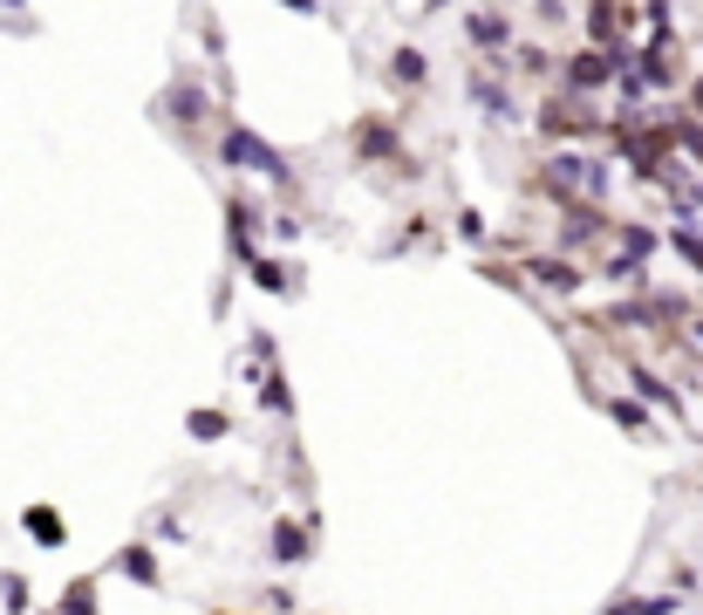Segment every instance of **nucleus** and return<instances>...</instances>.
<instances>
[{
    "label": "nucleus",
    "mask_w": 703,
    "mask_h": 615,
    "mask_svg": "<svg viewBox=\"0 0 703 615\" xmlns=\"http://www.w3.org/2000/svg\"><path fill=\"white\" fill-rule=\"evenodd\" d=\"M424 8H451V0H424Z\"/></svg>",
    "instance_id": "25"
},
{
    "label": "nucleus",
    "mask_w": 703,
    "mask_h": 615,
    "mask_svg": "<svg viewBox=\"0 0 703 615\" xmlns=\"http://www.w3.org/2000/svg\"><path fill=\"white\" fill-rule=\"evenodd\" d=\"M533 8H540V14H546V21H554V14H560V8H567V0H533Z\"/></svg>",
    "instance_id": "23"
},
{
    "label": "nucleus",
    "mask_w": 703,
    "mask_h": 615,
    "mask_svg": "<svg viewBox=\"0 0 703 615\" xmlns=\"http://www.w3.org/2000/svg\"><path fill=\"white\" fill-rule=\"evenodd\" d=\"M615 424H621V431H635V438H656V418H649L642 403H615Z\"/></svg>",
    "instance_id": "14"
},
{
    "label": "nucleus",
    "mask_w": 703,
    "mask_h": 615,
    "mask_svg": "<svg viewBox=\"0 0 703 615\" xmlns=\"http://www.w3.org/2000/svg\"><path fill=\"white\" fill-rule=\"evenodd\" d=\"M690 110L703 117V75H696V83H690Z\"/></svg>",
    "instance_id": "22"
},
{
    "label": "nucleus",
    "mask_w": 703,
    "mask_h": 615,
    "mask_svg": "<svg viewBox=\"0 0 703 615\" xmlns=\"http://www.w3.org/2000/svg\"><path fill=\"white\" fill-rule=\"evenodd\" d=\"M246 267H253V280H259L267 294H288V288H294V280H288V267H280V261H267V253H253Z\"/></svg>",
    "instance_id": "12"
},
{
    "label": "nucleus",
    "mask_w": 703,
    "mask_h": 615,
    "mask_svg": "<svg viewBox=\"0 0 703 615\" xmlns=\"http://www.w3.org/2000/svg\"><path fill=\"white\" fill-rule=\"evenodd\" d=\"M696 342H703V315H696Z\"/></svg>",
    "instance_id": "26"
},
{
    "label": "nucleus",
    "mask_w": 703,
    "mask_h": 615,
    "mask_svg": "<svg viewBox=\"0 0 703 615\" xmlns=\"http://www.w3.org/2000/svg\"><path fill=\"white\" fill-rule=\"evenodd\" d=\"M635 390H642L649 403H663V410H669V418H683V403H676V390H669V383H663V376H649V370H635Z\"/></svg>",
    "instance_id": "13"
},
{
    "label": "nucleus",
    "mask_w": 703,
    "mask_h": 615,
    "mask_svg": "<svg viewBox=\"0 0 703 615\" xmlns=\"http://www.w3.org/2000/svg\"><path fill=\"white\" fill-rule=\"evenodd\" d=\"M219 165H232V171H259V178H274V185H288V158H280L267 137H253L246 123H226V137H219Z\"/></svg>",
    "instance_id": "2"
},
{
    "label": "nucleus",
    "mask_w": 703,
    "mask_h": 615,
    "mask_svg": "<svg viewBox=\"0 0 703 615\" xmlns=\"http://www.w3.org/2000/svg\"><path fill=\"white\" fill-rule=\"evenodd\" d=\"M280 8H294V14H315V0H280Z\"/></svg>",
    "instance_id": "24"
},
{
    "label": "nucleus",
    "mask_w": 703,
    "mask_h": 615,
    "mask_svg": "<svg viewBox=\"0 0 703 615\" xmlns=\"http://www.w3.org/2000/svg\"><path fill=\"white\" fill-rule=\"evenodd\" d=\"M464 89H472V102H478V117H485V123H512V117H519V110H512V89H506L492 69H478V62H472Z\"/></svg>",
    "instance_id": "7"
},
{
    "label": "nucleus",
    "mask_w": 703,
    "mask_h": 615,
    "mask_svg": "<svg viewBox=\"0 0 703 615\" xmlns=\"http://www.w3.org/2000/svg\"><path fill=\"white\" fill-rule=\"evenodd\" d=\"M458 240H472V246H485V219H478V213H458Z\"/></svg>",
    "instance_id": "21"
},
{
    "label": "nucleus",
    "mask_w": 703,
    "mask_h": 615,
    "mask_svg": "<svg viewBox=\"0 0 703 615\" xmlns=\"http://www.w3.org/2000/svg\"><path fill=\"white\" fill-rule=\"evenodd\" d=\"M540 185L554 192L560 205H567V198H602V185H608V165L594 158V150H554V158L540 165Z\"/></svg>",
    "instance_id": "1"
},
{
    "label": "nucleus",
    "mask_w": 703,
    "mask_h": 615,
    "mask_svg": "<svg viewBox=\"0 0 703 615\" xmlns=\"http://www.w3.org/2000/svg\"><path fill=\"white\" fill-rule=\"evenodd\" d=\"M526 274L540 280V288H554V294H581V288H587V274H581L574 261H567V253H533Z\"/></svg>",
    "instance_id": "8"
},
{
    "label": "nucleus",
    "mask_w": 703,
    "mask_h": 615,
    "mask_svg": "<svg viewBox=\"0 0 703 615\" xmlns=\"http://www.w3.org/2000/svg\"><path fill=\"white\" fill-rule=\"evenodd\" d=\"M355 150H362V158H403V150H397V131H389L383 117H362V123H355Z\"/></svg>",
    "instance_id": "9"
},
{
    "label": "nucleus",
    "mask_w": 703,
    "mask_h": 615,
    "mask_svg": "<svg viewBox=\"0 0 703 615\" xmlns=\"http://www.w3.org/2000/svg\"><path fill=\"white\" fill-rule=\"evenodd\" d=\"M615 246H621V253H615V261H608L602 274L629 288V280L649 267V253H656V233H649V226H635V219H621V226H615Z\"/></svg>",
    "instance_id": "4"
},
{
    "label": "nucleus",
    "mask_w": 703,
    "mask_h": 615,
    "mask_svg": "<svg viewBox=\"0 0 703 615\" xmlns=\"http://www.w3.org/2000/svg\"><path fill=\"white\" fill-rule=\"evenodd\" d=\"M389 75H397L403 89H424L431 83V56L424 48H389Z\"/></svg>",
    "instance_id": "10"
},
{
    "label": "nucleus",
    "mask_w": 703,
    "mask_h": 615,
    "mask_svg": "<svg viewBox=\"0 0 703 615\" xmlns=\"http://www.w3.org/2000/svg\"><path fill=\"white\" fill-rule=\"evenodd\" d=\"M123 575H130V581H158V560H150L144 547H130V554H123Z\"/></svg>",
    "instance_id": "17"
},
{
    "label": "nucleus",
    "mask_w": 703,
    "mask_h": 615,
    "mask_svg": "<svg viewBox=\"0 0 703 615\" xmlns=\"http://www.w3.org/2000/svg\"><path fill=\"white\" fill-rule=\"evenodd\" d=\"M274 560H288V568H294V560H307V527L280 520V527H274Z\"/></svg>",
    "instance_id": "11"
},
{
    "label": "nucleus",
    "mask_w": 703,
    "mask_h": 615,
    "mask_svg": "<svg viewBox=\"0 0 703 615\" xmlns=\"http://www.w3.org/2000/svg\"><path fill=\"white\" fill-rule=\"evenodd\" d=\"M62 615H96V581H75L69 588V608Z\"/></svg>",
    "instance_id": "18"
},
{
    "label": "nucleus",
    "mask_w": 703,
    "mask_h": 615,
    "mask_svg": "<svg viewBox=\"0 0 703 615\" xmlns=\"http://www.w3.org/2000/svg\"><path fill=\"white\" fill-rule=\"evenodd\" d=\"M608 615H676L669 595H649V602H629V608H608Z\"/></svg>",
    "instance_id": "19"
},
{
    "label": "nucleus",
    "mask_w": 703,
    "mask_h": 615,
    "mask_svg": "<svg viewBox=\"0 0 703 615\" xmlns=\"http://www.w3.org/2000/svg\"><path fill=\"white\" fill-rule=\"evenodd\" d=\"M259 397H267V410H280V418L294 410V397H288V383H280V370H267V376H259Z\"/></svg>",
    "instance_id": "15"
},
{
    "label": "nucleus",
    "mask_w": 703,
    "mask_h": 615,
    "mask_svg": "<svg viewBox=\"0 0 703 615\" xmlns=\"http://www.w3.org/2000/svg\"><path fill=\"white\" fill-rule=\"evenodd\" d=\"M615 48H581V56H567V69H560V83H567V96H587V89H608L615 83Z\"/></svg>",
    "instance_id": "5"
},
{
    "label": "nucleus",
    "mask_w": 703,
    "mask_h": 615,
    "mask_svg": "<svg viewBox=\"0 0 703 615\" xmlns=\"http://www.w3.org/2000/svg\"><path fill=\"white\" fill-rule=\"evenodd\" d=\"M464 41H472L478 56L499 69V62H506V48H512V21H506V14H492V8H472V14H464Z\"/></svg>",
    "instance_id": "6"
},
{
    "label": "nucleus",
    "mask_w": 703,
    "mask_h": 615,
    "mask_svg": "<svg viewBox=\"0 0 703 615\" xmlns=\"http://www.w3.org/2000/svg\"><path fill=\"white\" fill-rule=\"evenodd\" d=\"M158 110H165V117L178 123V131L192 137V131H205V123H213V89H205L198 75H178V83L165 89V102H158Z\"/></svg>",
    "instance_id": "3"
},
{
    "label": "nucleus",
    "mask_w": 703,
    "mask_h": 615,
    "mask_svg": "<svg viewBox=\"0 0 703 615\" xmlns=\"http://www.w3.org/2000/svg\"><path fill=\"white\" fill-rule=\"evenodd\" d=\"M192 431H198V438H219V431H226V410H192Z\"/></svg>",
    "instance_id": "20"
},
{
    "label": "nucleus",
    "mask_w": 703,
    "mask_h": 615,
    "mask_svg": "<svg viewBox=\"0 0 703 615\" xmlns=\"http://www.w3.org/2000/svg\"><path fill=\"white\" fill-rule=\"evenodd\" d=\"M28 533H35V541H48V547H62V520H56V512H28Z\"/></svg>",
    "instance_id": "16"
}]
</instances>
